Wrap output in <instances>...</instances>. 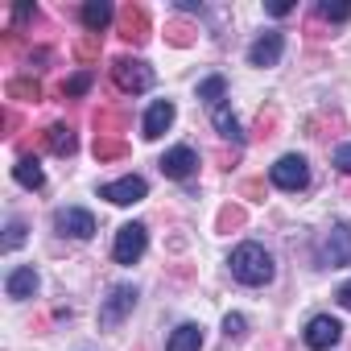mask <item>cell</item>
I'll use <instances>...</instances> for the list:
<instances>
[{
  "instance_id": "cell-22",
  "label": "cell",
  "mask_w": 351,
  "mask_h": 351,
  "mask_svg": "<svg viewBox=\"0 0 351 351\" xmlns=\"http://www.w3.org/2000/svg\"><path fill=\"white\" fill-rule=\"evenodd\" d=\"M91 83H95V75H91V71H79V75H71V79L62 83V95H66V99H79V95L91 91Z\"/></svg>"
},
{
  "instance_id": "cell-24",
  "label": "cell",
  "mask_w": 351,
  "mask_h": 351,
  "mask_svg": "<svg viewBox=\"0 0 351 351\" xmlns=\"http://www.w3.org/2000/svg\"><path fill=\"white\" fill-rule=\"evenodd\" d=\"M215 128H219L223 136H232V141H240V124H236V116H232V112H228L223 104L215 108Z\"/></svg>"
},
{
  "instance_id": "cell-13",
  "label": "cell",
  "mask_w": 351,
  "mask_h": 351,
  "mask_svg": "<svg viewBox=\"0 0 351 351\" xmlns=\"http://www.w3.org/2000/svg\"><path fill=\"white\" fill-rule=\"evenodd\" d=\"M169 124H173V104H169V99H157V104L149 108V116H145V136L157 141Z\"/></svg>"
},
{
  "instance_id": "cell-25",
  "label": "cell",
  "mask_w": 351,
  "mask_h": 351,
  "mask_svg": "<svg viewBox=\"0 0 351 351\" xmlns=\"http://www.w3.org/2000/svg\"><path fill=\"white\" fill-rule=\"evenodd\" d=\"M318 17H322V21H347V17H351V5H330V0H322V5H318Z\"/></svg>"
},
{
  "instance_id": "cell-20",
  "label": "cell",
  "mask_w": 351,
  "mask_h": 351,
  "mask_svg": "<svg viewBox=\"0 0 351 351\" xmlns=\"http://www.w3.org/2000/svg\"><path fill=\"white\" fill-rule=\"evenodd\" d=\"M5 91H9V99H34V104L42 99V83L38 79H9Z\"/></svg>"
},
{
  "instance_id": "cell-4",
  "label": "cell",
  "mask_w": 351,
  "mask_h": 351,
  "mask_svg": "<svg viewBox=\"0 0 351 351\" xmlns=\"http://www.w3.org/2000/svg\"><path fill=\"white\" fill-rule=\"evenodd\" d=\"M306 182H310L306 157H298V153H285V157L273 165V186H281V191H306Z\"/></svg>"
},
{
  "instance_id": "cell-3",
  "label": "cell",
  "mask_w": 351,
  "mask_h": 351,
  "mask_svg": "<svg viewBox=\"0 0 351 351\" xmlns=\"http://www.w3.org/2000/svg\"><path fill=\"white\" fill-rule=\"evenodd\" d=\"M145 244H149L145 228H141V223H124V228L116 232V248H112L116 265H136V261L145 256Z\"/></svg>"
},
{
  "instance_id": "cell-30",
  "label": "cell",
  "mask_w": 351,
  "mask_h": 351,
  "mask_svg": "<svg viewBox=\"0 0 351 351\" xmlns=\"http://www.w3.org/2000/svg\"><path fill=\"white\" fill-rule=\"evenodd\" d=\"M335 169L339 173H351V145H339L335 149Z\"/></svg>"
},
{
  "instance_id": "cell-14",
  "label": "cell",
  "mask_w": 351,
  "mask_h": 351,
  "mask_svg": "<svg viewBox=\"0 0 351 351\" xmlns=\"http://www.w3.org/2000/svg\"><path fill=\"white\" fill-rule=\"evenodd\" d=\"M13 178H17L25 191H42V186H46V173H42L38 157H17V165H13Z\"/></svg>"
},
{
  "instance_id": "cell-8",
  "label": "cell",
  "mask_w": 351,
  "mask_h": 351,
  "mask_svg": "<svg viewBox=\"0 0 351 351\" xmlns=\"http://www.w3.org/2000/svg\"><path fill=\"white\" fill-rule=\"evenodd\" d=\"M145 195H149L145 178H120V182H112V186L99 191V199H108V203H116V207H132V203H141Z\"/></svg>"
},
{
  "instance_id": "cell-29",
  "label": "cell",
  "mask_w": 351,
  "mask_h": 351,
  "mask_svg": "<svg viewBox=\"0 0 351 351\" xmlns=\"http://www.w3.org/2000/svg\"><path fill=\"white\" fill-rule=\"evenodd\" d=\"M21 240H25V223L13 219V223H9V240H5V248H21Z\"/></svg>"
},
{
  "instance_id": "cell-18",
  "label": "cell",
  "mask_w": 351,
  "mask_h": 351,
  "mask_svg": "<svg viewBox=\"0 0 351 351\" xmlns=\"http://www.w3.org/2000/svg\"><path fill=\"white\" fill-rule=\"evenodd\" d=\"M108 21H112V5H104V0H87V5H83V25H87V34H99Z\"/></svg>"
},
{
  "instance_id": "cell-10",
  "label": "cell",
  "mask_w": 351,
  "mask_h": 351,
  "mask_svg": "<svg viewBox=\"0 0 351 351\" xmlns=\"http://www.w3.org/2000/svg\"><path fill=\"white\" fill-rule=\"evenodd\" d=\"M132 306H136V289H132V285H120V289H112V298L104 302L99 322H104V326H116V322H120Z\"/></svg>"
},
{
  "instance_id": "cell-21",
  "label": "cell",
  "mask_w": 351,
  "mask_h": 351,
  "mask_svg": "<svg viewBox=\"0 0 351 351\" xmlns=\"http://www.w3.org/2000/svg\"><path fill=\"white\" fill-rule=\"evenodd\" d=\"M223 91H228L223 75H211V79H203V83H199V99H203V104H211V108H219Z\"/></svg>"
},
{
  "instance_id": "cell-5",
  "label": "cell",
  "mask_w": 351,
  "mask_h": 351,
  "mask_svg": "<svg viewBox=\"0 0 351 351\" xmlns=\"http://www.w3.org/2000/svg\"><path fill=\"white\" fill-rule=\"evenodd\" d=\"M116 29H120L124 42L141 46V42L149 38V9H145V5H124V9L116 13Z\"/></svg>"
},
{
  "instance_id": "cell-27",
  "label": "cell",
  "mask_w": 351,
  "mask_h": 351,
  "mask_svg": "<svg viewBox=\"0 0 351 351\" xmlns=\"http://www.w3.org/2000/svg\"><path fill=\"white\" fill-rule=\"evenodd\" d=\"M244 223V211L240 207H223L219 211V232H232V228H240Z\"/></svg>"
},
{
  "instance_id": "cell-17",
  "label": "cell",
  "mask_w": 351,
  "mask_h": 351,
  "mask_svg": "<svg viewBox=\"0 0 351 351\" xmlns=\"http://www.w3.org/2000/svg\"><path fill=\"white\" fill-rule=\"evenodd\" d=\"M46 145H50V153L71 157V153H75V132H71L66 124H50V128H46Z\"/></svg>"
},
{
  "instance_id": "cell-23",
  "label": "cell",
  "mask_w": 351,
  "mask_h": 351,
  "mask_svg": "<svg viewBox=\"0 0 351 351\" xmlns=\"http://www.w3.org/2000/svg\"><path fill=\"white\" fill-rule=\"evenodd\" d=\"M195 34H199V29H195L191 21H169V25H165V38H169L173 46H191Z\"/></svg>"
},
{
  "instance_id": "cell-1",
  "label": "cell",
  "mask_w": 351,
  "mask_h": 351,
  "mask_svg": "<svg viewBox=\"0 0 351 351\" xmlns=\"http://www.w3.org/2000/svg\"><path fill=\"white\" fill-rule=\"evenodd\" d=\"M232 277L244 285H265V281H273V256L261 244H240L232 252Z\"/></svg>"
},
{
  "instance_id": "cell-19",
  "label": "cell",
  "mask_w": 351,
  "mask_h": 351,
  "mask_svg": "<svg viewBox=\"0 0 351 351\" xmlns=\"http://www.w3.org/2000/svg\"><path fill=\"white\" fill-rule=\"evenodd\" d=\"M95 157L99 161H120V157H128V145L120 136H99L95 132Z\"/></svg>"
},
{
  "instance_id": "cell-16",
  "label": "cell",
  "mask_w": 351,
  "mask_h": 351,
  "mask_svg": "<svg viewBox=\"0 0 351 351\" xmlns=\"http://www.w3.org/2000/svg\"><path fill=\"white\" fill-rule=\"evenodd\" d=\"M5 289H9V298H34L38 293V273L34 269H13L9 273V281H5Z\"/></svg>"
},
{
  "instance_id": "cell-26",
  "label": "cell",
  "mask_w": 351,
  "mask_h": 351,
  "mask_svg": "<svg viewBox=\"0 0 351 351\" xmlns=\"http://www.w3.org/2000/svg\"><path fill=\"white\" fill-rule=\"evenodd\" d=\"M75 54H79V62H91V58H99V34H87V38L75 46Z\"/></svg>"
},
{
  "instance_id": "cell-11",
  "label": "cell",
  "mask_w": 351,
  "mask_h": 351,
  "mask_svg": "<svg viewBox=\"0 0 351 351\" xmlns=\"http://www.w3.org/2000/svg\"><path fill=\"white\" fill-rule=\"evenodd\" d=\"M195 165H199V157H195V149H186V145L169 149V153L161 157V173H165V178H191Z\"/></svg>"
},
{
  "instance_id": "cell-7",
  "label": "cell",
  "mask_w": 351,
  "mask_h": 351,
  "mask_svg": "<svg viewBox=\"0 0 351 351\" xmlns=\"http://www.w3.org/2000/svg\"><path fill=\"white\" fill-rule=\"evenodd\" d=\"M54 228H58L62 236H71V240H91V236H95V219H91V211H83V207H62V211L54 215Z\"/></svg>"
},
{
  "instance_id": "cell-12",
  "label": "cell",
  "mask_w": 351,
  "mask_h": 351,
  "mask_svg": "<svg viewBox=\"0 0 351 351\" xmlns=\"http://www.w3.org/2000/svg\"><path fill=\"white\" fill-rule=\"evenodd\" d=\"M281 50H285V38H281V34H261V38L252 42V50H248V62H252V66H277Z\"/></svg>"
},
{
  "instance_id": "cell-15",
  "label": "cell",
  "mask_w": 351,
  "mask_h": 351,
  "mask_svg": "<svg viewBox=\"0 0 351 351\" xmlns=\"http://www.w3.org/2000/svg\"><path fill=\"white\" fill-rule=\"evenodd\" d=\"M199 347H203V326H195V322H182L165 343V351H199Z\"/></svg>"
},
{
  "instance_id": "cell-31",
  "label": "cell",
  "mask_w": 351,
  "mask_h": 351,
  "mask_svg": "<svg viewBox=\"0 0 351 351\" xmlns=\"http://www.w3.org/2000/svg\"><path fill=\"white\" fill-rule=\"evenodd\" d=\"M256 128H261V132L269 136V132L277 128V112H273V108H269V112H261V120H256Z\"/></svg>"
},
{
  "instance_id": "cell-9",
  "label": "cell",
  "mask_w": 351,
  "mask_h": 351,
  "mask_svg": "<svg viewBox=\"0 0 351 351\" xmlns=\"http://www.w3.org/2000/svg\"><path fill=\"white\" fill-rule=\"evenodd\" d=\"M339 335H343V326H339V318H330V314H318V318H310V326H306V343H310L314 351L335 347Z\"/></svg>"
},
{
  "instance_id": "cell-6",
  "label": "cell",
  "mask_w": 351,
  "mask_h": 351,
  "mask_svg": "<svg viewBox=\"0 0 351 351\" xmlns=\"http://www.w3.org/2000/svg\"><path fill=\"white\" fill-rule=\"evenodd\" d=\"M322 265H330V269L351 265V223H339V228L326 232V240H322Z\"/></svg>"
},
{
  "instance_id": "cell-33",
  "label": "cell",
  "mask_w": 351,
  "mask_h": 351,
  "mask_svg": "<svg viewBox=\"0 0 351 351\" xmlns=\"http://www.w3.org/2000/svg\"><path fill=\"white\" fill-rule=\"evenodd\" d=\"M335 298H339V306H343V310H351V281H347V285H343Z\"/></svg>"
},
{
  "instance_id": "cell-2",
  "label": "cell",
  "mask_w": 351,
  "mask_h": 351,
  "mask_svg": "<svg viewBox=\"0 0 351 351\" xmlns=\"http://www.w3.org/2000/svg\"><path fill=\"white\" fill-rule=\"evenodd\" d=\"M112 83H116L124 95H141V91L153 87V71H149V62H141V58H116V62H112Z\"/></svg>"
},
{
  "instance_id": "cell-28",
  "label": "cell",
  "mask_w": 351,
  "mask_h": 351,
  "mask_svg": "<svg viewBox=\"0 0 351 351\" xmlns=\"http://www.w3.org/2000/svg\"><path fill=\"white\" fill-rule=\"evenodd\" d=\"M223 335H228V339H240V335H244V314H228V318H223Z\"/></svg>"
},
{
  "instance_id": "cell-32",
  "label": "cell",
  "mask_w": 351,
  "mask_h": 351,
  "mask_svg": "<svg viewBox=\"0 0 351 351\" xmlns=\"http://www.w3.org/2000/svg\"><path fill=\"white\" fill-rule=\"evenodd\" d=\"M261 195H265V186H261V182H244V199L261 203Z\"/></svg>"
}]
</instances>
